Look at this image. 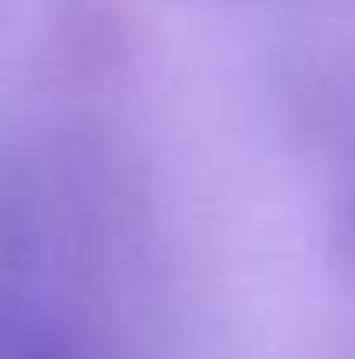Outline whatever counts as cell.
Returning a JSON list of instances; mask_svg holds the SVG:
<instances>
[{"label":"cell","instance_id":"cell-1","mask_svg":"<svg viewBox=\"0 0 355 359\" xmlns=\"http://www.w3.org/2000/svg\"><path fill=\"white\" fill-rule=\"evenodd\" d=\"M114 219L73 159L0 177V359H142Z\"/></svg>","mask_w":355,"mask_h":359}]
</instances>
